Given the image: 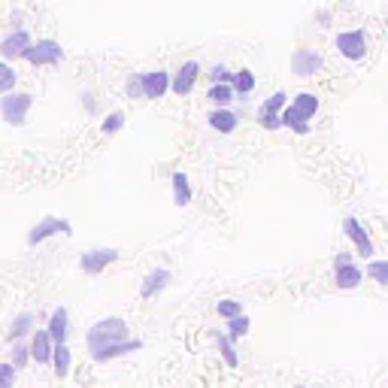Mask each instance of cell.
Segmentation results:
<instances>
[{
	"label": "cell",
	"instance_id": "obj_35",
	"mask_svg": "<svg viewBox=\"0 0 388 388\" xmlns=\"http://www.w3.org/2000/svg\"><path fill=\"white\" fill-rule=\"evenodd\" d=\"M352 258H349V255H337V258H334V264H349Z\"/></svg>",
	"mask_w": 388,
	"mask_h": 388
},
{
	"label": "cell",
	"instance_id": "obj_21",
	"mask_svg": "<svg viewBox=\"0 0 388 388\" xmlns=\"http://www.w3.org/2000/svg\"><path fill=\"white\" fill-rule=\"evenodd\" d=\"M230 88H234L237 94H252L255 92V76H252V70H237L234 73V79H230Z\"/></svg>",
	"mask_w": 388,
	"mask_h": 388
},
{
	"label": "cell",
	"instance_id": "obj_16",
	"mask_svg": "<svg viewBox=\"0 0 388 388\" xmlns=\"http://www.w3.org/2000/svg\"><path fill=\"white\" fill-rule=\"evenodd\" d=\"M52 352H55V343L49 331H37L34 340H31V355H34L37 364H52Z\"/></svg>",
	"mask_w": 388,
	"mask_h": 388
},
{
	"label": "cell",
	"instance_id": "obj_25",
	"mask_svg": "<svg viewBox=\"0 0 388 388\" xmlns=\"http://www.w3.org/2000/svg\"><path fill=\"white\" fill-rule=\"evenodd\" d=\"M15 70L10 67V64H3L0 61V97H6V94H12V88H15Z\"/></svg>",
	"mask_w": 388,
	"mask_h": 388
},
{
	"label": "cell",
	"instance_id": "obj_12",
	"mask_svg": "<svg viewBox=\"0 0 388 388\" xmlns=\"http://www.w3.org/2000/svg\"><path fill=\"white\" fill-rule=\"evenodd\" d=\"M167 285H170V270L167 267H155L152 273L143 279V285H140V297L149 301V297H155L158 292H164Z\"/></svg>",
	"mask_w": 388,
	"mask_h": 388
},
{
	"label": "cell",
	"instance_id": "obj_5",
	"mask_svg": "<svg viewBox=\"0 0 388 388\" xmlns=\"http://www.w3.org/2000/svg\"><path fill=\"white\" fill-rule=\"evenodd\" d=\"M115 261H119V252H115V249H106V246H97V249L82 252L79 267H82V273L97 276L101 270H106V267H110V264H115Z\"/></svg>",
	"mask_w": 388,
	"mask_h": 388
},
{
	"label": "cell",
	"instance_id": "obj_4",
	"mask_svg": "<svg viewBox=\"0 0 388 388\" xmlns=\"http://www.w3.org/2000/svg\"><path fill=\"white\" fill-rule=\"evenodd\" d=\"M337 52L343 58H349V61H361V58L367 55V34L364 31H343V34H337L334 40Z\"/></svg>",
	"mask_w": 388,
	"mask_h": 388
},
{
	"label": "cell",
	"instance_id": "obj_9",
	"mask_svg": "<svg viewBox=\"0 0 388 388\" xmlns=\"http://www.w3.org/2000/svg\"><path fill=\"white\" fill-rule=\"evenodd\" d=\"M343 230H346V237L355 243V252L358 255H364V258H370L373 255V240H370V234L364 230V225H361L358 219H343Z\"/></svg>",
	"mask_w": 388,
	"mask_h": 388
},
{
	"label": "cell",
	"instance_id": "obj_8",
	"mask_svg": "<svg viewBox=\"0 0 388 388\" xmlns=\"http://www.w3.org/2000/svg\"><path fill=\"white\" fill-rule=\"evenodd\" d=\"M321 67V55L316 52V49H297V52L292 55V73L301 79L307 76H316Z\"/></svg>",
	"mask_w": 388,
	"mask_h": 388
},
{
	"label": "cell",
	"instance_id": "obj_19",
	"mask_svg": "<svg viewBox=\"0 0 388 388\" xmlns=\"http://www.w3.org/2000/svg\"><path fill=\"white\" fill-rule=\"evenodd\" d=\"M170 185H173V203H176V206H188V203H192V188H188V176L183 170L173 173Z\"/></svg>",
	"mask_w": 388,
	"mask_h": 388
},
{
	"label": "cell",
	"instance_id": "obj_33",
	"mask_svg": "<svg viewBox=\"0 0 388 388\" xmlns=\"http://www.w3.org/2000/svg\"><path fill=\"white\" fill-rule=\"evenodd\" d=\"M12 385H15V367L0 364V388H12Z\"/></svg>",
	"mask_w": 388,
	"mask_h": 388
},
{
	"label": "cell",
	"instance_id": "obj_26",
	"mask_svg": "<svg viewBox=\"0 0 388 388\" xmlns=\"http://www.w3.org/2000/svg\"><path fill=\"white\" fill-rule=\"evenodd\" d=\"M367 276H373L379 285L388 288V261H370L367 264Z\"/></svg>",
	"mask_w": 388,
	"mask_h": 388
},
{
	"label": "cell",
	"instance_id": "obj_24",
	"mask_svg": "<svg viewBox=\"0 0 388 388\" xmlns=\"http://www.w3.org/2000/svg\"><path fill=\"white\" fill-rule=\"evenodd\" d=\"M206 97H210V101L216 103L219 110H225V106L234 101V88H230V85H212L210 92H206Z\"/></svg>",
	"mask_w": 388,
	"mask_h": 388
},
{
	"label": "cell",
	"instance_id": "obj_32",
	"mask_svg": "<svg viewBox=\"0 0 388 388\" xmlns=\"http://www.w3.org/2000/svg\"><path fill=\"white\" fill-rule=\"evenodd\" d=\"M31 358V352L22 346V340L19 343H12V367H24V361Z\"/></svg>",
	"mask_w": 388,
	"mask_h": 388
},
{
	"label": "cell",
	"instance_id": "obj_30",
	"mask_svg": "<svg viewBox=\"0 0 388 388\" xmlns=\"http://www.w3.org/2000/svg\"><path fill=\"white\" fill-rule=\"evenodd\" d=\"M210 76H212V85H230V79H234V73H230L225 64H216V67L210 70Z\"/></svg>",
	"mask_w": 388,
	"mask_h": 388
},
{
	"label": "cell",
	"instance_id": "obj_2",
	"mask_svg": "<svg viewBox=\"0 0 388 388\" xmlns=\"http://www.w3.org/2000/svg\"><path fill=\"white\" fill-rule=\"evenodd\" d=\"M31 106H34V97L31 94H6V97H0V115H3V121H10L12 128L24 125Z\"/></svg>",
	"mask_w": 388,
	"mask_h": 388
},
{
	"label": "cell",
	"instance_id": "obj_28",
	"mask_svg": "<svg viewBox=\"0 0 388 388\" xmlns=\"http://www.w3.org/2000/svg\"><path fill=\"white\" fill-rule=\"evenodd\" d=\"M216 312L221 319H228V321H234V319H240L243 316V307L237 301H219V307H216Z\"/></svg>",
	"mask_w": 388,
	"mask_h": 388
},
{
	"label": "cell",
	"instance_id": "obj_11",
	"mask_svg": "<svg viewBox=\"0 0 388 388\" xmlns=\"http://www.w3.org/2000/svg\"><path fill=\"white\" fill-rule=\"evenodd\" d=\"M197 76H201V64L197 61H188L179 67V73L170 79V88H173V94H179V97H185V94H192L194 92V82Z\"/></svg>",
	"mask_w": 388,
	"mask_h": 388
},
{
	"label": "cell",
	"instance_id": "obj_14",
	"mask_svg": "<svg viewBox=\"0 0 388 388\" xmlns=\"http://www.w3.org/2000/svg\"><path fill=\"white\" fill-rule=\"evenodd\" d=\"M31 49V34L28 31H15L0 43V55L3 58H24V52Z\"/></svg>",
	"mask_w": 388,
	"mask_h": 388
},
{
	"label": "cell",
	"instance_id": "obj_20",
	"mask_svg": "<svg viewBox=\"0 0 388 388\" xmlns=\"http://www.w3.org/2000/svg\"><path fill=\"white\" fill-rule=\"evenodd\" d=\"M70 364H73V355L67 349V343L64 346H55V352H52V367H55V373L58 376H67L70 373Z\"/></svg>",
	"mask_w": 388,
	"mask_h": 388
},
{
	"label": "cell",
	"instance_id": "obj_27",
	"mask_svg": "<svg viewBox=\"0 0 388 388\" xmlns=\"http://www.w3.org/2000/svg\"><path fill=\"white\" fill-rule=\"evenodd\" d=\"M249 316H240V319H234V321H228V337L230 340H240V337L249 334Z\"/></svg>",
	"mask_w": 388,
	"mask_h": 388
},
{
	"label": "cell",
	"instance_id": "obj_1",
	"mask_svg": "<svg viewBox=\"0 0 388 388\" xmlns=\"http://www.w3.org/2000/svg\"><path fill=\"white\" fill-rule=\"evenodd\" d=\"M85 343L97 364H106V361L119 358V355H130V352L143 349V343L128 337V321L121 316H110V319H101L97 325H92L85 334Z\"/></svg>",
	"mask_w": 388,
	"mask_h": 388
},
{
	"label": "cell",
	"instance_id": "obj_29",
	"mask_svg": "<svg viewBox=\"0 0 388 388\" xmlns=\"http://www.w3.org/2000/svg\"><path fill=\"white\" fill-rule=\"evenodd\" d=\"M31 325H34V316H31V312H24V316H19L12 321V331H10V337L15 343H19V337L24 334V331H31Z\"/></svg>",
	"mask_w": 388,
	"mask_h": 388
},
{
	"label": "cell",
	"instance_id": "obj_15",
	"mask_svg": "<svg viewBox=\"0 0 388 388\" xmlns=\"http://www.w3.org/2000/svg\"><path fill=\"white\" fill-rule=\"evenodd\" d=\"M334 267H337V273H334L337 288H343V292H349V288H358L361 279H364V270L355 267L352 261L349 264H334Z\"/></svg>",
	"mask_w": 388,
	"mask_h": 388
},
{
	"label": "cell",
	"instance_id": "obj_17",
	"mask_svg": "<svg viewBox=\"0 0 388 388\" xmlns=\"http://www.w3.org/2000/svg\"><path fill=\"white\" fill-rule=\"evenodd\" d=\"M292 110L301 115L303 121H310L312 115L319 112V97L312 94V92H301V94H294V101H292Z\"/></svg>",
	"mask_w": 388,
	"mask_h": 388
},
{
	"label": "cell",
	"instance_id": "obj_36",
	"mask_svg": "<svg viewBox=\"0 0 388 388\" xmlns=\"http://www.w3.org/2000/svg\"><path fill=\"white\" fill-rule=\"evenodd\" d=\"M297 388H310V385H297Z\"/></svg>",
	"mask_w": 388,
	"mask_h": 388
},
{
	"label": "cell",
	"instance_id": "obj_10",
	"mask_svg": "<svg viewBox=\"0 0 388 388\" xmlns=\"http://www.w3.org/2000/svg\"><path fill=\"white\" fill-rule=\"evenodd\" d=\"M140 79H143V97H149V101H158V97H164L167 88H170V73L167 70L140 73Z\"/></svg>",
	"mask_w": 388,
	"mask_h": 388
},
{
	"label": "cell",
	"instance_id": "obj_31",
	"mask_svg": "<svg viewBox=\"0 0 388 388\" xmlns=\"http://www.w3.org/2000/svg\"><path fill=\"white\" fill-rule=\"evenodd\" d=\"M121 125H125V112H112L103 121V134H115V130H121Z\"/></svg>",
	"mask_w": 388,
	"mask_h": 388
},
{
	"label": "cell",
	"instance_id": "obj_3",
	"mask_svg": "<svg viewBox=\"0 0 388 388\" xmlns=\"http://www.w3.org/2000/svg\"><path fill=\"white\" fill-rule=\"evenodd\" d=\"M24 61H31L34 67H49V64H61L64 61V49L55 40H40L31 43V49L24 52Z\"/></svg>",
	"mask_w": 388,
	"mask_h": 388
},
{
	"label": "cell",
	"instance_id": "obj_18",
	"mask_svg": "<svg viewBox=\"0 0 388 388\" xmlns=\"http://www.w3.org/2000/svg\"><path fill=\"white\" fill-rule=\"evenodd\" d=\"M237 112H230V110H212L210 112V128L212 130H219V134H234L237 130Z\"/></svg>",
	"mask_w": 388,
	"mask_h": 388
},
{
	"label": "cell",
	"instance_id": "obj_7",
	"mask_svg": "<svg viewBox=\"0 0 388 388\" xmlns=\"http://www.w3.org/2000/svg\"><path fill=\"white\" fill-rule=\"evenodd\" d=\"M285 101H288L285 92H276L273 97H267V101L261 103V110H258V125L267 128V130H276L279 125H282L279 115H282V110H285Z\"/></svg>",
	"mask_w": 388,
	"mask_h": 388
},
{
	"label": "cell",
	"instance_id": "obj_6",
	"mask_svg": "<svg viewBox=\"0 0 388 388\" xmlns=\"http://www.w3.org/2000/svg\"><path fill=\"white\" fill-rule=\"evenodd\" d=\"M55 234H61V237H70L73 234V228H70V221H64V219H55V216H46V219H40L34 230L28 234V246H40L46 240V237H55Z\"/></svg>",
	"mask_w": 388,
	"mask_h": 388
},
{
	"label": "cell",
	"instance_id": "obj_23",
	"mask_svg": "<svg viewBox=\"0 0 388 388\" xmlns=\"http://www.w3.org/2000/svg\"><path fill=\"white\" fill-rule=\"evenodd\" d=\"M216 346H219V355L225 358V364H228V367H237V364H240V358H237V352H234V340H230L228 334L216 337Z\"/></svg>",
	"mask_w": 388,
	"mask_h": 388
},
{
	"label": "cell",
	"instance_id": "obj_13",
	"mask_svg": "<svg viewBox=\"0 0 388 388\" xmlns=\"http://www.w3.org/2000/svg\"><path fill=\"white\" fill-rule=\"evenodd\" d=\"M49 337H52V343L55 346H64V340H67V331H70V316H67V310L64 307H58L52 316H49Z\"/></svg>",
	"mask_w": 388,
	"mask_h": 388
},
{
	"label": "cell",
	"instance_id": "obj_22",
	"mask_svg": "<svg viewBox=\"0 0 388 388\" xmlns=\"http://www.w3.org/2000/svg\"><path fill=\"white\" fill-rule=\"evenodd\" d=\"M279 121H282L285 128H292L294 134H310V125H307V121H303L301 115H297V112L292 110V106H285L282 115H279Z\"/></svg>",
	"mask_w": 388,
	"mask_h": 388
},
{
	"label": "cell",
	"instance_id": "obj_34",
	"mask_svg": "<svg viewBox=\"0 0 388 388\" xmlns=\"http://www.w3.org/2000/svg\"><path fill=\"white\" fill-rule=\"evenodd\" d=\"M128 94L130 97H143V79H140V73H134V76L128 79Z\"/></svg>",
	"mask_w": 388,
	"mask_h": 388
}]
</instances>
